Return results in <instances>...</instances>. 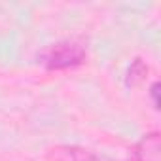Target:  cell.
Masks as SVG:
<instances>
[{"label":"cell","mask_w":161,"mask_h":161,"mask_svg":"<svg viewBox=\"0 0 161 161\" xmlns=\"http://www.w3.org/2000/svg\"><path fill=\"white\" fill-rule=\"evenodd\" d=\"M86 46L78 40H61L47 46L40 53V63L49 70H64L78 66L86 61Z\"/></svg>","instance_id":"obj_1"},{"label":"cell","mask_w":161,"mask_h":161,"mask_svg":"<svg viewBox=\"0 0 161 161\" xmlns=\"http://www.w3.org/2000/svg\"><path fill=\"white\" fill-rule=\"evenodd\" d=\"M46 155H47V161H112L106 155H99L82 146H70V144L53 146L47 150Z\"/></svg>","instance_id":"obj_2"},{"label":"cell","mask_w":161,"mask_h":161,"mask_svg":"<svg viewBox=\"0 0 161 161\" xmlns=\"http://www.w3.org/2000/svg\"><path fill=\"white\" fill-rule=\"evenodd\" d=\"M135 161H159V135L148 133L135 148Z\"/></svg>","instance_id":"obj_3"}]
</instances>
